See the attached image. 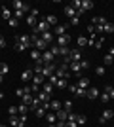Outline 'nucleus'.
<instances>
[{
  "instance_id": "nucleus-3",
  "label": "nucleus",
  "mask_w": 114,
  "mask_h": 127,
  "mask_svg": "<svg viewBox=\"0 0 114 127\" xmlns=\"http://www.w3.org/2000/svg\"><path fill=\"white\" fill-rule=\"evenodd\" d=\"M33 31H34V32H42V34H44V32L49 31V25L46 23V19H40V21H38V25H36V29H33Z\"/></svg>"
},
{
  "instance_id": "nucleus-21",
  "label": "nucleus",
  "mask_w": 114,
  "mask_h": 127,
  "mask_svg": "<svg viewBox=\"0 0 114 127\" xmlns=\"http://www.w3.org/2000/svg\"><path fill=\"white\" fill-rule=\"evenodd\" d=\"M27 25H29V27H33V29H36V25H38V19H36L34 15H29V17H27Z\"/></svg>"
},
{
  "instance_id": "nucleus-36",
  "label": "nucleus",
  "mask_w": 114,
  "mask_h": 127,
  "mask_svg": "<svg viewBox=\"0 0 114 127\" xmlns=\"http://www.w3.org/2000/svg\"><path fill=\"white\" fill-rule=\"evenodd\" d=\"M10 123H11V127H13V125H21V123H19V118H17V116H10Z\"/></svg>"
},
{
  "instance_id": "nucleus-54",
  "label": "nucleus",
  "mask_w": 114,
  "mask_h": 127,
  "mask_svg": "<svg viewBox=\"0 0 114 127\" xmlns=\"http://www.w3.org/2000/svg\"><path fill=\"white\" fill-rule=\"evenodd\" d=\"M38 87H40V85L33 84V85H31V91H33V93H38Z\"/></svg>"
},
{
  "instance_id": "nucleus-38",
  "label": "nucleus",
  "mask_w": 114,
  "mask_h": 127,
  "mask_svg": "<svg viewBox=\"0 0 114 127\" xmlns=\"http://www.w3.org/2000/svg\"><path fill=\"white\" fill-rule=\"evenodd\" d=\"M25 15H27V13H25L23 10H15V19H23Z\"/></svg>"
},
{
  "instance_id": "nucleus-19",
  "label": "nucleus",
  "mask_w": 114,
  "mask_h": 127,
  "mask_svg": "<svg viewBox=\"0 0 114 127\" xmlns=\"http://www.w3.org/2000/svg\"><path fill=\"white\" fill-rule=\"evenodd\" d=\"M46 23H48L49 27H57V25H59V23H57V17H55V15H48V17H46Z\"/></svg>"
},
{
  "instance_id": "nucleus-26",
  "label": "nucleus",
  "mask_w": 114,
  "mask_h": 127,
  "mask_svg": "<svg viewBox=\"0 0 114 127\" xmlns=\"http://www.w3.org/2000/svg\"><path fill=\"white\" fill-rule=\"evenodd\" d=\"M38 108H40V99H38V97H34V99H33V102H31V110H34V112H36Z\"/></svg>"
},
{
  "instance_id": "nucleus-61",
  "label": "nucleus",
  "mask_w": 114,
  "mask_h": 127,
  "mask_svg": "<svg viewBox=\"0 0 114 127\" xmlns=\"http://www.w3.org/2000/svg\"><path fill=\"white\" fill-rule=\"evenodd\" d=\"M0 127H6V125H0Z\"/></svg>"
},
{
  "instance_id": "nucleus-49",
  "label": "nucleus",
  "mask_w": 114,
  "mask_h": 127,
  "mask_svg": "<svg viewBox=\"0 0 114 127\" xmlns=\"http://www.w3.org/2000/svg\"><path fill=\"white\" fill-rule=\"evenodd\" d=\"M78 23H80V17H72V19H71V25L72 27H76Z\"/></svg>"
},
{
  "instance_id": "nucleus-16",
  "label": "nucleus",
  "mask_w": 114,
  "mask_h": 127,
  "mask_svg": "<svg viewBox=\"0 0 114 127\" xmlns=\"http://www.w3.org/2000/svg\"><path fill=\"white\" fill-rule=\"evenodd\" d=\"M91 8H93L91 0H82V8H80L82 11H87V10H91Z\"/></svg>"
},
{
  "instance_id": "nucleus-45",
  "label": "nucleus",
  "mask_w": 114,
  "mask_h": 127,
  "mask_svg": "<svg viewBox=\"0 0 114 127\" xmlns=\"http://www.w3.org/2000/svg\"><path fill=\"white\" fill-rule=\"evenodd\" d=\"M99 99H101V101H103V102H109V101H110L109 93H103V95H99Z\"/></svg>"
},
{
  "instance_id": "nucleus-9",
  "label": "nucleus",
  "mask_w": 114,
  "mask_h": 127,
  "mask_svg": "<svg viewBox=\"0 0 114 127\" xmlns=\"http://www.w3.org/2000/svg\"><path fill=\"white\" fill-rule=\"evenodd\" d=\"M71 63H80L82 61V53H80V49H74V51H71Z\"/></svg>"
},
{
  "instance_id": "nucleus-56",
  "label": "nucleus",
  "mask_w": 114,
  "mask_h": 127,
  "mask_svg": "<svg viewBox=\"0 0 114 127\" xmlns=\"http://www.w3.org/2000/svg\"><path fill=\"white\" fill-rule=\"evenodd\" d=\"M31 15H34V17H38V10H33V8H31Z\"/></svg>"
},
{
  "instance_id": "nucleus-13",
  "label": "nucleus",
  "mask_w": 114,
  "mask_h": 127,
  "mask_svg": "<svg viewBox=\"0 0 114 127\" xmlns=\"http://www.w3.org/2000/svg\"><path fill=\"white\" fill-rule=\"evenodd\" d=\"M46 122H48V125H53L55 122H57V116H55V112H49V114H46Z\"/></svg>"
},
{
  "instance_id": "nucleus-11",
  "label": "nucleus",
  "mask_w": 114,
  "mask_h": 127,
  "mask_svg": "<svg viewBox=\"0 0 114 127\" xmlns=\"http://www.w3.org/2000/svg\"><path fill=\"white\" fill-rule=\"evenodd\" d=\"M99 95H101V93H99L97 87H89V89H87V99H99Z\"/></svg>"
},
{
  "instance_id": "nucleus-31",
  "label": "nucleus",
  "mask_w": 114,
  "mask_h": 127,
  "mask_svg": "<svg viewBox=\"0 0 114 127\" xmlns=\"http://www.w3.org/2000/svg\"><path fill=\"white\" fill-rule=\"evenodd\" d=\"M2 17H4L6 21H10V19H11V11L8 10V8H4V10H2Z\"/></svg>"
},
{
  "instance_id": "nucleus-55",
  "label": "nucleus",
  "mask_w": 114,
  "mask_h": 127,
  "mask_svg": "<svg viewBox=\"0 0 114 127\" xmlns=\"http://www.w3.org/2000/svg\"><path fill=\"white\" fill-rule=\"evenodd\" d=\"M80 66H82V68H87V66H89V63H87V61H80Z\"/></svg>"
},
{
  "instance_id": "nucleus-40",
  "label": "nucleus",
  "mask_w": 114,
  "mask_h": 127,
  "mask_svg": "<svg viewBox=\"0 0 114 127\" xmlns=\"http://www.w3.org/2000/svg\"><path fill=\"white\" fill-rule=\"evenodd\" d=\"M13 48H15L17 51H25V49H27L25 46H23V44H19V42H15V44H13Z\"/></svg>"
},
{
  "instance_id": "nucleus-42",
  "label": "nucleus",
  "mask_w": 114,
  "mask_h": 127,
  "mask_svg": "<svg viewBox=\"0 0 114 127\" xmlns=\"http://www.w3.org/2000/svg\"><path fill=\"white\" fill-rule=\"evenodd\" d=\"M44 116H46V110H44L42 106H40V108L36 110V118H44Z\"/></svg>"
},
{
  "instance_id": "nucleus-41",
  "label": "nucleus",
  "mask_w": 114,
  "mask_h": 127,
  "mask_svg": "<svg viewBox=\"0 0 114 127\" xmlns=\"http://www.w3.org/2000/svg\"><path fill=\"white\" fill-rule=\"evenodd\" d=\"M74 95H78V97H84V95H87V89H80V87H78Z\"/></svg>"
},
{
  "instance_id": "nucleus-6",
  "label": "nucleus",
  "mask_w": 114,
  "mask_h": 127,
  "mask_svg": "<svg viewBox=\"0 0 114 127\" xmlns=\"http://www.w3.org/2000/svg\"><path fill=\"white\" fill-rule=\"evenodd\" d=\"M67 27H69V25H57V27H53V36H63V34H67Z\"/></svg>"
},
{
  "instance_id": "nucleus-28",
  "label": "nucleus",
  "mask_w": 114,
  "mask_h": 127,
  "mask_svg": "<svg viewBox=\"0 0 114 127\" xmlns=\"http://www.w3.org/2000/svg\"><path fill=\"white\" fill-rule=\"evenodd\" d=\"M76 42H78V46H80V48H84V46H87V42H89V40H87L86 36H78V40H76Z\"/></svg>"
},
{
  "instance_id": "nucleus-25",
  "label": "nucleus",
  "mask_w": 114,
  "mask_h": 127,
  "mask_svg": "<svg viewBox=\"0 0 114 127\" xmlns=\"http://www.w3.org/2000/svg\"><path fill=\"white\" fill-rule=\"evenodd\" d=\"M36 97L40 99V102H49V95H48V93H44V91H40Z\"/></svg>"
},
{
  "instance_id": "nucleus-57",
  "label": "nucleus",
  "mask_w": 114,
  "mask_h": 127,
  "mask_svg": "<svg viewBox=\"0 0 114 127\" xmlns=\"http://www.w3.org/2000/svg\"><path fill=\"white\" fill-rule=\"evenodd\" d=\"M109 55H112V57H114V48H110V49H109Z\"/></svg>"
},
{
  "instance_id": "nucleus-12",
  "label": "nucleus",
  "mask_w": 114,
  "mask_h": 127,
  "mask_svg": "<svg viewBox=\"0 0 114 127\" xmlns=\"http://www.w3.org/2000/svg\"><path fill=\"white\" fill-rule=\"evenodd\" d=\"M40 38H42V40H44L46 44H51V42H53V32H51V31H48V32H44V34H42Z\"/></svg>"
},
{
  "instance_id": "nucleus-15",
  "label": "nucleus",
  "mask_w": 114,
  "mask_h": 127,
  "mask_svg": "<svg viewBox=\"0 0 114 127\" xmlns=\"http://www.w3.org/2000/svg\"><path fill=\"white\" fill-rule=\"evenodd\" d=\"M65 15L72 19V17H76V10L72 8V6H65Z\"/></svg>"
},
{
  "instance_id": "nucleus-46",
  "label": "nucleus",
  "mask_w": 114,
  "mask_h": 127,
  "mask_svg": "<svg viewBox=\"0 0 114 127\" xmlns=\"http://www.w3.org/2000/svg\"><path fill=\"white\" fill-rule=\"evenodd\" d=\"M67 89L71 91V93H76V89H78V85H74V84H69V85H67Z\"/></svg>"
},
{
  "instance_id": "nucleus-29",
  "label": "nucleus",
  "mask_w": 114,
  "mask_h": 127,
  "mask_svg": "<svg viewBox=\"0 0 114 127\" xmlns=\"http://www.w3.org/2000/svg\"><path fill=\"white\" fill-rule=\"evenodd\" d=\"M103 63H105V64H114V57H112V55H109V53H107V55H105V57H103Z\"/></svg>"
},
{
  "instance_id": "nucleus-1",
  "label": "nucleus",
  "mask_w": 114,
  "mask_h": 127,
  "mask_svg": "<svg viewBox=\"0 0 114 127\" xmlns=\"http://www.w3.org/2000/svg\"><path fill=\"white\" fill-rule=\"evenodd\" d=\"M55 70H57V64H55V63H49V64H46V66H44V70H42V76L49 80L51 76L55 74Z\"/></svg>"
},
{
  "instance_id": "nucleus-2",
  "label": "nucleus",
  "mask_w": 114,
  "mask_h": 127,
  "mask_svg": "<svg viewBox=\"0 0 114 127\" xmlns=\"http://www.w3.org/2000/svg\"><path fill=\"white\" fill-rule=\"evenodd\" d=\"M15 42L23 44L25 48H31V46H33V42H31V34H19V36L15 38Z\"/></svg>"
},
{
  "instance_id": "nucleus-34",
  "label": "nucleus",
  "mask_w": 114,
  "mask_h": 127,
  "mask_svg": "<svg viewBox=\"0 0 114 127\" xmlns=\"http://www.w3.org/2000/svg\"><path fill=\"white\" fill-rule=\"evenodd\" d=\"M8 70H10V68H8V64H6V63H0V74H2V76L8 74Z\"/></svg>"
},
{
  "instance_id": "nucleus-27",
  "label": "nucleus",
  "mask_w": 114,
  "mask_h": 127,
  "mask_svg": "<svg viewBox=\"0 0 114 127\" xmlns=\"http://www.w3.org/2000/svg\"><path fill=\"white\" fill-rule=\"evenodd\" d=\"M67 80L65 78H61V80H57V84H55V87H59V89H67Z\"/></svg>"
},
{
  "instance_id": "nucleus-52",
  "label": "nucleus",
  "mask_w": 114,
  "mask_h": 127,
  "mask_svg": "<svg viewBox=\"0 0 114 127\" xmlns=\"http://www.w3.org/2000/svg\"><path fill=\"white\" fill-rule=\"evenodd\" d=\"M25 122H27V116H25V114H21V116H19V123H21V125H25Z\"/></svg>"
},
{
  "instance_id": "nucleus-39",
  "label": "nucleus",
  "mask_w": 114,
  "mask_h": 127,
  "mask_svg": "<svg viewBox=\"0 0 114 127\" xmlns=\"http://www.w3.org/2000/svg\"><path fill=\"white\" fill-rule=\"evenodd\" d=\"M72 8H74V10H80V8H82V0H74V2H72Z\"/></svg>"
},
{
  "instance_id": "nucleus-14",
  "label": "nucleus",
  "mask_w": 114,
  "mask_h": 127,
  "mask_svg": "<svg viewBox=\"0 0 114 127\" xmlns=\"http://www.w3.org/2000/svg\"><path fill=\"white\" fill-rule=\"evenodd\" d=\"M78 87H80V89H89V80L87 78H80L78 80Z\"/></svg>"
},
{
  "instance_id": "nucleus-5",
  "label": "nucleus",
  "mask_w": 114,
  "mask_h": 127,
  "mask_svg": "<svg viewBox=\"0 0 114 127\" xmlns=\"http://www.w3.org/2000/svg\"><path fill=\"white\" fill-rule=\"evenodd\" d=\"M69 44H71V36H69V34L57 36V46H59V48H65V46H69Z\"/></svg>"
},
{
  "instance_id": "nucleus-24",
  "label": "nucleus",
  "mask_w": 114,
  "mask_h": 127,
  "mask_svg": "<svg viewBox=\"0 0 114 127\" xmlns=\"http://www.w3.org/2000/svg\"><path fill=\"white\" fill-rule=\"evenodd\" d=\"M69 68L74 72V74H80V70H82V66H80V63H71L69 64Z\"/></svg>"
},
{
  "instance_id": "nucleus-33",
  "label": "nucleus",
  "mask_w": 114,
  "mask_h": 127,
  "mask_svg": "<svg viewBox=\"0 0 114 127\" xmlns=\"http://www.w3.org/2000/svg\"><path fill=\"white\" fill-rule=\"evenodd\" d=\"M63 108H65L67 112H72V101H65L63 102Z\"/></svg>"
},
{
  "instance_id": "nucleus-35",
  "label": "nucleus",
  "mask_w": 114,
  "mask_h": 127,
  "mask_svg": "<svg viewBox=\"0 0 114 127\" xmlns=\"http://www.w3.org/2000/svg\"><path fill=\"white\" fill-rule=\"evenodd\" d=\"M8 25H10V29H15V27H17V25H19V21H17L15 17H11L10 21H8Z\"/></svg>"
},
{
  "instance_id": "nucleus-23",
  "label": "nucleus",
  "mask_w": 114,
  "mask_h": 127,
  "mask_svg": "<svg viewBox=\"0 0 114 127\" xmlns=\"http://www.w3.org/2000/svg\"><path fill=\"white\" fill-rule=\"evenodd\" d=\"M49 104H51V110H55V112L63 108V102H61V101H57V99H55V101H51Z\"/></svg>"
},
{
  "instance_id": "nucleus-17",
  "label": "nucleus",
  "mask_w": 114,
  "mask_h": 127,
  "mask_svg": "<svg viewBox=\"0 0 114 127\" xmlns=\"http://www.w3.org/2000/svg\"><path fill=\"white\" fill-rule=\"evenodd\" d=\"M42 91H44V93H48V95L51 97V93H53V85L49 84V82H46V84L42 85Z\"/></svg>"
},
{
  "instance_id": "nucleus-43",
  "label": "nucleus",
  "mask_w": 114,
  "mask_h": 127,
  "mask_svg": "<svg viewBox=\"0 0 114 127\" xmlns=\"http://www.w3.org/2000/svg\"><path fill=\"white\" fill-rule=\"evenodd\" d=\"M95 74L97 76H105V66H97V68H95Z\"/></svg>"
},
{
  "instance_id": "nucleus-10",
  "label": "nucleus",
  "mask_w": 114,
  "mask_h": 127,
  "mask_svg": "<svg viewBox=\"0 0 114 127\" xmlns=\"http://www.w3.org/2000/svg\"><path fill=\"white\" fill-rule=\"evenodd\" d=\"M34 78V72H33V70H23V72H21V80H23V82H29V80H33Z\"/></svg>"
},
{
  "instance_id": "nucleus-58",
  "label": "nucleus",
  "mask_w": 114,
  "mask_h": 127,
  "mask_svg": "<svg viewBox=\"0 0 114 127\" xmlns=\"http://www.w3.org/2000/svg\"><path fill=\"white\" fill-rule=\"evenodd\" d=\"M0 99H4V93H2V89H0Z\"/></svg>"
},
{
  "instance_id": "nucleus-8",
  "label": "nucleus",
  "mask_w": 114,
  "mask_h": 127,
  "mask_svg": "<svg viewBox=\"0 0 114 127\" xmlns=\"http://www.w3.org/2000/svg\"><path fill=\"white\" fill-rule=\"evenodd\" d=\"M53 59H55V55H53L51 51H44V53H42V61H44V64L53 63Z\"/></svg>"
},
{
  "instance_id": "nucleus-4",
  "label": "nucleus",
  "mask_w": 114,
  "mask_h": 127,
  "mask_svg": "<svg viewBox=\"0 0 114 127\" xmlns=\"http://www.w3.org/2000/svg\"><path fill=\"white\" fill-rule=\"evenodd\" d=\"M112 118H114V110L107 108V110H103V116L99 118V122H101V123H105V122H110Z\"/></svg>"
},
{
  "instance_id": "nucleus-51",
  "label": "nucleus",
  "mask_w": 114,
  "mask_h": 127,
  "mask_svg": "<svg viewBox=\"0 0 114 127\" xmlns=\"http://www.w3.org/2000/svg\"><path fill=\"white\" fill-rule=\"evenodd\" d=\"M4 48H6V38L0 36V49H4Z\"/></svg>"
},
{
  "instance_id": "nucleus-48",
  "label": "nucleus",
  "mask_w": 114,
  "mask_h": 127,
  "mask_svg": "<svg viewBox=\"0 0 114 127\" xmlns=\"http://www.w3.org/2000/svg\"><path fill=\"white\" fill-rule=\"evenodd\" d=\"M10 116H17V106H10Z\"/></svg>"
},
{
  "instance_id": "nucleus-47",
  "label": "nucleus",
  "mask_w": 114,
  "mask_h": 127,
  "mask_svg": "<svg viewBox=\"0 0 114 127\" xmlns=\"http://www.w3.org/2000/svg\"><path fill=\"white\" fill-rule=\"evenodd\" d=\"M87 32H89L91 36H93V34H97V32H95V27H93V25H87Z\"/></svg>"
},
{
  "instance_id": "nucleus-44",
  "label": "nucleus",
  "mask_w": 114,
  "mask_h": 127,
  "mask_svg": "<svg viewBox=\"0 0 114 127\" xmlns=\"http://www.w3.org/2000/svg\"><path fill=\"white\" fill-rule=\"evenodd\" d=\"M17 112H21V114H27V104H19V106H17Z\"/></svg>"
},
{
  "instance_id": "nucleus-32",
  "label": "nucleus",
  "mask_w": 114,
  "mask_h": 127,
  "mask_svg": "<svg viewBox=\"0 0 114 127\" xmlns=\"http://www.w3.org/2000/svg\"><path fill=\"white\" fill-rule=\"evenodd\" d=\"M31 57H33V59H34V61H38V59L42 57V53L38 51V49H33V51H31Z\"/></svg>"
},
{
  "instance_id": "nucleus-30",
  "label": "nucleus",
  "mask_w": 114,
  "mask_h": 127,
  "mask_svg": "<svg viewBox=\"0 0 114 127\" xmlns=\"http://www.w3.org/2000/svg\"><path fill=\"white\" fill-rule=\"evenodd\" d=\"M76 123H78V125H86V116H82V114H76Z\"/></svg>"
},
{
  "instance_id": "nucleus-20",
  "label": "nucleus",
  "mask_w": 114,
  "mask_h": 127,
  "mask_svg": "<svg viewBox=\"0 0 114 127\" xmlns=\"http://www.w3.org/2000/svg\"><path fill=\"white\" fill-rule=\"evenodd\" d=\"M103 32H105V34H112V32H114V25L107 21V23H105V27H103Z\"/></svg>"
},
{
  "instance_id": "nucleus-7",
  "label": "nucleus",
  "mask_w": 114,
  "mask_h": 127,
  "mask_svg": "<svg viewBox=\"0 0 114 127\" xmlns=\"http://www.w3.org/2000/svg\"><path fill=\"white\" fill-rule=\"evenodd\" d=\"M55 116H57V122H67V120H69V112H67L65 108H61V110L55 112Z\"/></svg>"
},
{
  "instance_id": "nucleus-59",
  "label": "nucleus",
  "mask_w": 114,
  "mask_h": 127,
  "mask_svg": "<svg viewBox=\"0 0 114 127\" xmlns=\"http://www.w3.org/2000/svg\"><path fill=\"white\" fill-rule=\"evenodd\" d=\"M48 127H57V125H55V123H53V125H48Z\"/></svg>"
},
{
  "instance_id": "nucleus-22",
  "label": "nucleus",
  "mask_w": 114,
  "mask_h": 127,
  "mask_svg": "<svg viewBox=\"0 0 114 127\" xmlns=\"http://www.w3.org/2000/svg\"><path fill=\"white\" fill-rule=\"evenodd\" d=\"M44 80H46V78H44V76L42 74H34V78H33V84H36V85H40V84H46V82H44Z\"/></svg>"
},
{
  "instance_id": "nucleus-37",
  "label": "nucleus",
  "mask_w": 114,
  "mask_h": 127,
  "mask_svg": "<svg viewBox=\"0 0 114 127\" xmlns=\"http://www.w3.org/2000/svg\"><path fill=\"white\" fill-rule=\"evenodd\" d=\"M105 93H109V97H110V99H114V87H112V85H107Z\"/></svg>"
},
{
  "instance_id": "nucleus-50",
  "label": "nucleus",
  "mask_w": 114,
  "mask_h": 127,
  "mask_svg": "<svg viewBox=\"0 0 114 127\" xmlns=\"http://www.w3.org/2000/svg\"><path fill=\"white\" fill-rule=\"evenodd\" d=\"M15 95L23 99V95H25V89H21V87H19V89H15Z\"/></svg>"
},
{
  "instance_id": "nucleus-18",
  "label": "nucleus",
  "mask_w": 114,
  "mask_h": 127,
  "mask_svg": "<svg viewBox=\"0 0 114 127\" xmlns=\"http://www.w3.org/2000/svg\"><path fill=\"white\" fill-rule=\"evenodd\" d=\"M11 8H13V10H23V8H25V2H21V0H11Z\"/></svg>"
},
{
  "instance_id": "nucleus-60",
  "label": "nucleus",
  "mask_w": 114,
  "mask_h": 127,
  "mask_svg": "<svg viewBox=\"0 0 114 127\" xmlns=\"http://www.w3.org/2000/svg\"><path fill=\"white\" fill-rule=\"evenodd\" d=\"M13 127H23V125H13Z\"/></svg>"
},
{
  "instance_id": "nucleus-53",
  "label": "nucleus",
  "mask_w": 114,
  "mask_h": 127,
  "mask_svg": "<svg viewBox=\"0 0 114 127\" xmlns=\"http://www.w3.org/2000/svg\"><path fill=\"white\" fill-rule=\"evenodd\" d=\"M65 127H78V123H76V122H67Z\"/></svg>"
}]
</instances>
